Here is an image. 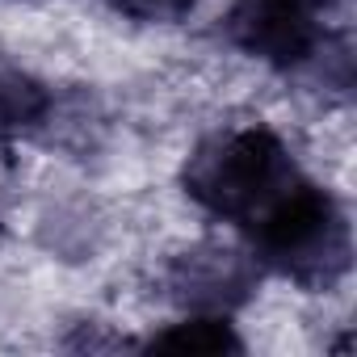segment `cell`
<instances>
[{
    "instance_id": "obj_3",
    "label": "cell",
    "mask_w": 357,
    "mask_h": 357,
    "mask_svg": "<svg viewBox=\"0 0 357 357\" xmlns=\"http://www.w3.org/2000/svg\"><path fill=\"white\" fill-rule=\"evenodd\" d=\"M315 13L311 0H240L227 17V34L240 51L273 68H294L319 43Z\"/></svg>"
},
{
    "instance_id": "obj_5",
    "label": "cell",
    "mask_w": 357,
    "mask_h": 357,
    "mask_svg": "<svg viewBox=\"0 0 357 357\" xmlns=\"http://www.w3.org/2000/svg\"><path fill=\"white\" fill-rule=\"evenodd\" d=\"M151 349H176V353H236L240 336L231 332V324H223L219 315H198L185 324H172L168 332L151 336Z\"/></svg>"
},
{
    "instance_id": "obj_4",
    "label": "cell",
    "mask_w": 357,
    "mask_h": 357,
    "mask_svg": "<svg viewBox=\"0 0 357 357\" xmlns=\"http://www.w3.org/2000/svg\"><path fill=\"white\" fill-rule=\"evenodd\" d=\"M206 265L202 269V257H185L181 265H176V290H181V298H194V303H227L231 294L227 290H240L244 286V273H240V261L231 252H206Z\"/></svg>"
},
{
    "instance_id": "obj_6",
    "label": "cell",
    "mask_w": 357,
    "mask_h": 357,
    "mask_svg": "<svg viewBox=\"0 0 357 357\" xmlns=\"http://www.w3.org/2000/svg\"><path fill=\"white\" fill-rule=\"evenodd\" d=\"M47 114V89L22 72H0V135H17Z\"/></svg>"
},
{
    "instance_id": "obj_2",
    "label": "cell",
    "mask_w": 357,
    "mask_h": 357,
    "mask_svg": "<svg viewBox=\"0 0 357 357\" xmlns=\"http://www.w3.org/2000/svg\"><path fill=\"white\" fill-rule=\"evenodd\" d=\"M252 231L261 252L273 265H282L294 282L328 286L349 265V227L340 206L298 176L252 219Z\"/></svg>"
},
{
    "instance_id": "obj_7",
    "label": "cell",
    "mask_w": 357,
    "mask_h": 357,
    "mask_svg": "<svg viewBox=\"0 0 357 357\" xmlns=\"http://www.w3.org/2000/svg\"><path fill=\"white\" fill-rule=\"evenodd\" d=\"M198 0H114V9H122L135 22H181Z\"/></svg>"
},
{
    "instance_id": "obj_1",
    "label": "cell",
    "mask_w": 357,
    "mask_h": 357,
    "mask_svg": "<svg viewBox=\"0 0 357 357\" xmlns=\"http://www.w3.org/2000/svg\"><path fill=\"white\" fill-rule=\"evenodd\" d=\"M290 181H294V164L282 139L265 126L231 130L198 147L185 164L190 198L211 215L236 223H252Z\"/></svg>"
}]
</instances>
